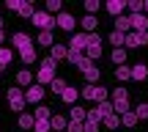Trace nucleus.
Returning a JSON list of instances; mask_svg holds the SVG:
<instances>
[{"instance_id":"1","label":"nucleus","mask_w":148,"mask_h":132,"mask_svg":"<svg viewBox=\"0 0 148 132\" xmlns=\"http://www.w3.org/2000/svg\"><path fill=\"white\" fill-rule=\"evenodd\" d=\"M55 66H58V61H52V58H44L41 61V69L36 72V80L41 85H49L55 80Z\"/></svg>"},{"instance_id":"2","label":"nucleus","mask_w":148,"mask_h":132,"mask_svg":"<svg viewBox=\"0 0 148 132\" xmlns=\"http://www.w3.org/2000/svg\"><path fill=\"white\" fill-rule=\"evenodd\" d=\"M25 105H27V102H25V91L16 88V85L8 88V107H11V110L19 113V110H25Z\"/></svg>"},{"instance_id":"3","label":"nucleus","mask_w":148,"mask_h":132,"mask_svg":"<svg viewBox=\"0 0 148 132\" xmlns=\"http://www.w3.org/2000/svg\"><path fill=\"white\" fill-rule=\"evenodd\" d=\"M85 58L93 64L96 58H101V39L96 36V33H90L88 36V50H85Z\"/></svg>"},{"instance_id":"4","label":"nucleus","mask_w":148,"mask_h":132,"mask_svg":"<svg viewBox=\"0 0 148 132\" xmlns=\"http://www.w3.org/2000/svg\"><path fill=\"white\" fill-rule=\"evenodd\" d=\"M30 22L38 28V30H52V25H55L52 14H47V11H36V14L30 17Z\"/></svg>"},{"instance_id":"5","label":"nucleus","mask_w":148,"mask_h":132,"mask_svg":"<svg viewBox=\"0 0 148 132\" xmlns=\"http://www.w3.org/2000/svg\"><path fill=\"white\" fill-rule=\"evenodd\" d=\"M82 96L90 102H104L107 99V88H101V85H85L82 88Z\"/></svg>"},{"instance_id":"6","label":"nucleus","mask_w":148,"mask_h":132,"mask_svg":"<svg viewBox=\"0 0 148 132\" xmlns=\"http://www.w3.org/2000/svg\"><path fill=\"white\" fill-rule=\"evenodd\" d=\"M41 99H44V85H30V88H25V102L27 105H38Z\"/></svg>"},{"instance_id":"7","label":"nucleus","mask_w":148,"mask_h":132,"mask_svg":"<svg viewBox=\"0 0 148 132\" xmlns=\"http://www.w3.org/2000/svg\"><path fill=\"white\" fill-rule=\"evenodd\" d=\"M126 47H145L148 44V33H137V30H132V33H126Z\"/></svg>"},{"instance_id":"8","label":"nucleus","mask_w":148,"mask_h":132,"mask_svg":"<svg viewBox=\"0 0 148 132\" xmlns=\"http://www.w3.org/2000/svg\"><path fill=\"white\" fill-rule=\"evenodd\" d=\"M69 50H71V53H82V50H88V33H74Z\"/></svg>"},{"instance_id":"9","label":"nucleus","mask_w":148,"mask_h":132,"mask_svg":"<svg viewBox=\"0 0 148 132\" xmlns=\"http://www.w3.org/2000/svg\"><path fill=\"white\" fill-rule=\"evenodd\" d=\"M55 25L58 28H63V30H74V25H77V19L69 14V11H60L58 17H55Z\"/></svg>"},{"instance_id":"10","label":"nucleus","mask_w":148,"mask_h":132,"mask_svg":"<svg viewBox=\"0 0 148 132\" xmlns=\"http://www.w3.org/2000/svg\"><path fill=\"white\" fill-rule=\"evenodd\" d=\"M66 61H69V64H74L77 69H82V72H85L88 66H93V64H90V61L85 58L82 53H71V50H69V58H66Z\"/></svg>"},{"instance_id":"11","label":"nucleus","mask_w":148,"mask_h":132,"mask_svg":"<svg viewBox=\"0 0 148 132\" xmlns=\"http://www.w3.org/2000/svg\"><path fill=\"white\" fill-rule=\"evenodd\" d=\"M132 30L148 33V17L145 14H132Z\"/></svg>"},{"instance_id":"12","label":"nucleus","mask_w":148,"mask_h":132,"mask_svg":"<svg viewBox=\"0 0 148 132\" xmlns=\"http://www.w3.org/2000/svg\"><path fill=\"white\" fill-rule=\"evenodd\" d=\"M115 30L118 33H123V36H126V33H132V17H115Z\"/></svg>"},{"instance_id":"13","label":"nucleus","mask_w":148,"mask_h":132,"mask_svg":"<svg viewBox=\"0 0 148 132\" xmlns=\"http://www.w3.org/2000/svg\"><path fill=\"white\" fill-rule=\"evenodd\" d=\"M11 41H14V47L19 50V53H22V50H30V47H33L27 33H14V39H11Z\"/></svg>"},{"instance_id":"14","label":"nucleus","mask_w":148,"mask_h":132,"mask_svg":"<svg viewBox=\"0 0 148 132\" xmlns=\"http://www.w3.org/2000/svg\"><path fill=\"white\" fill-rule=\"evenodd\" d=\"M16 14H19L22 19H30V17L36 14V6H33L30 0H19V11H16Z\"/></svg>"},{"instance_id":"15","label":"nucleus","mask_w":148,"mask_h":132,"mask_svg":"<svg viewBox=\"0 0 148 132\" xmlns=\"http://www.w3.org/2000/svg\"><path fill=\"white\" fill-rule=\"evenodd\" d=\"M79 22H82V30L88 33V36H90V33L96 30V28H99V19H96V17H90V14H85L82 19H79Z\"/></svg>"},{"instance_id":"16","label":"nucleus","mask_w":148,"mask_h":132,"mask_svg":"<svg viewBox=\"0 0 148 132\" xmlns=\"http://www.w3.org/2000/svg\"><path fill=\"white\" fill-rule=\"evenodd\" d=\"M52 61H63L69 58V47H63V44H52V55H49Z\"/></svg>"},{"instance_id":"17","label":"nucleus","mask_w":148,"mask_h":132,"mask_svg":"<svg viewBox=\"0 0 148 132\" xmlns=\"http://www.w3.org/2000/svg\"><path fill=\"white\" fill-rule=\"evenodd\" d=\"M123 8H126V3H123V0H110V3H107V11H110L112 17H121Z\"/></svg>"},{"instance_id":"18","label":"nucleus","mask_w":148,"mask_h":132,"mask_svg":"<svg viewBox=\"0 0 148 132\" xmlns=\"http://www.w3.org/2000/svg\"><path fill=\"white\" fill-rule=\"evenodd\" d=\"M77 96H79V91H77V88H71V85H66V91L60 94V99H63L66 105H74V102H77Z\"/></svg>"},{"instance_id":"19","label":"nucleus","mask_w":148,"mask_h":132,"mask_svg":"<svg viewBox=\"0 0 148 132\" xmlns=\"http://www.w3.org/2000/svg\"><path fill=\"white\" fill-rule=\"evenodd\" d=\"M96 110H99V116H101V121H104L107 116H112V113H115V107H112V102H99V107H96Z\"/></svg>"},{"instance_id":"20","label":"nucleus","mask_w":148,"mask_h":132,"mask_svg":"<svg viewBox=\"0 0 148 132\" xmlns=\"http://www.w3.org/2000/svg\"><path fill=\"white\" fill-rule=\"evenodd\" d=\"M11 61H14V53H11V50H5V47H0V72H3V69H8Z\"/></svg>"},{"instance_id":"21","label":"nucleus","mask_w":148,"mask_h":132,"mask_svg":"<svg viewBox=\"0 0 148 132\" xmlns=\"http://www.w3.org/2000/svg\"><path fill=\"white\" fill-rule=\"evenodd\" d=\"M71 121L85 124V121H88V110H82V107H77V105H74V107H71Z\"/></svg>"},{"instance_id":"22","label":"nucleus","mask_w":148,"mask_h":132,"mask_svg":"<svg viewBox=\"0 0 148 132\" xmlns=\"http://www.w3.org/2000/svg\"><path fill=\"white\" fill-rule=\"evenodd\" d=\"M33 127H36V116L22 113V116H19V129H33Z\"/></svg>"},{"instance_id":"23","label":"nucleus","mask_w":148,"mask_h":132,"mask_svg":"<svg viewBox=\"0 0 148 132\" xmlns=\"http://www.w3.org/2000/svg\"><path fill=\"white\" fill-rule=\"evenodd\" d=\"M16 83H19V85H27V88H30V83H33L30 69H22V72H16Z\"/></svg>"},{"instance_id":"24","label":"nucleus","mask_w":148,"mask_h":132,"mask_svg":"<svg viewBox=\"0 0 148 132\" xmlns=\"http://www.w3.org/2000/svg\"><path fill=\"white\" fill-rule=\"evenodd\" d=\"M38 44H44V47H52V44H58V41H55L52 30H41V33H38Z\"/></svg>"},{"instance_id":"25","label":"nucleus","mask_w":148,"mask_h":132,"mask_svg":"<svg viewBox=\"0 0 148 132\" xmlns=\"http://www.w3.org/2000/svg\"><path fill=\"white\" fill-rule=\"evenodd\" d=\"M115 102H129V91L123 88V85H118V88L112 91V105H115Z\"/></svg>"},{"instance_id":"26","label":"nucleus","mask_w":148,"mask_h":132,"mask_svg":"<svg viewBox=\"0 0 148 132\" xmlns=\"http://www.w3.org/2000/svg\"><path fill=\"white\" fill-rule=\"evenodd\" d=\"M82 74H85V80H88V83H99V77H101V72L96 69V64H93V66H88Z\"/></svg>"},{"instance_id":"27","label":"nucleus","mask_w":148,"mask_h":132,"mask_svg":"<svg viewBox=\"0 0 148 132\" xmlns=\"http://www.w3.org/2000/svg\"><path fill=\"white\" fill-rule=\"evenodd\" d=\"M132 77H134V80H140V83H143V80L148 77V66H145V64H137V66L132 69Z\"/></svg>"},{"instance_id":"28","label":"nucleus","mask_w":148,"mask_h":132,"mask_svg":"<svg viewBox=\"0 0 148 132\" xmlns=\"http://www.w3.org/2000/svg\"><path fill=\"white\" fill-rule=\"evenodd\" d=\"M112 64H115V66H123V64H126V50H123V47L112 50Z\"/></svg>"},{"instance_id":"29","label":"nucleus","mask_w":148,"mask_h":132,"mask_svg":"<svg viewBox=\"0 0 148 132\" xmlns=\"http://www.w3.org/2000/svg\"><path fill=\"white\" fill-rule=\"evenodd\" d=\"M66 85H69V83H66L63 77H55L52 83H49V88H52V94H63V91H66Z\"/></svg>"},{"instance_id":"30","label":"nucleus","mask_w":148,"mask_h":132,"mask_svg":"<svg viewBox=\"0 0 148 132\" xmlns=\"http://www.w3.org/2000/svg\"><path fill=\"white\" fill-rule=\"evenodd\" d=\"M137 121H140V118L134 116V110H129V113H123V116H121V124H123V127H134Z\"/></svg>"},{"instance_id":"31","label":"nucleus","mask_w":148,"mask_h":132,"mask_svg":"<svg viewBox=\"0 0 148 132\" xmlns=\"http://www.w3.org/2000/svg\"><path fill=\"white\" fill-rule=\"evenodd\" d=\"M99 8H101V3H99V0H85V11H88L90 17H96V14H99Z\"/></svg>"},{"instance_id":"32","label":"nucleus","mask_w":148,"mask_h":132,"mask_svg":"<svg viewBox=\"0 0 148 132\" xmlns=\"http://www.w3.org/2000/svg\"><path fill=\"white\" fill-rule=\"evenodd\" d=\"M60 11H63L60 0H47V14H60Z\"/></svg>"},{"instance_id":"33","label":"nucleus","mask_w":148,"mask_h":132,"mask_svg":"<svg viewBox=\"0 0 148 132\" xmlns=\"http://www.w3.org/2000/svg\"><path fill=\"white\" fill-rule=\"evenodd\" d=\"M110 41H112V47H123V41H126V36H123V33H118V30H112L110 33Z\"/></svg>"},{"instance_id":"34","label":"nucleus","mask_w":148,"mask_h":132,"mask_svg":"<svg viewBox=\"0 0 148 132\" xmlns=\"http://www.w3.org/2000/svg\"><path fill=\"white\" fill-rule=\"evenodd\" d=\"M101 124H104L107 129H118V124H121V116H115V113H112V116H107Z\"/></svg>"},{"instance_id":"35","label":"nucleus","mask_w":148,"mask_h":132,"mask_svg":"<svg viewBox=\"0 0 148 132\" xmlns=\"http://www.w3.org/2000/svg\"><path fill=\"white\" fill-rule=\"evenodd\" d=\"M115 77L118 80H132V69L129 66H115Z\"/></svg>"},{"instance_id":"36","label":"nucleus","mask_w":148,"mask_h":132,"mask_svg":"<svg viewBox=\"0 0 148 132\" xmlns=\"http://www.w3.org/2000/svg\"><path fill=\"white\" fill-rule=\"evenodd\" d=\"M49 124H52V129H66V127H69V121H66L63 116H52V121H49Z\"/></svg>"},{"instance_id":"37","label":"nucleus","mask_w":148,"mask_h":132,"mask_svg":"<svg viewBox=\"0 0 148 132\" xmlns=\"http://www.w3.org/2000/svg\"><path fill=\"white\" fill-rule=\"evenodd\" d=\"M36 121H49V107H36Z\"/></svg>"},{"instance_id":"38","label":"nucleus","mask_w":148,"mask_h":132,"mask_svg":"<svg viewBox=\"0 0 148 132\" xmlns=\"http://www.w3.org/2000/svg\"><path fill=\"white\" fill-rule=\"evenodd\" d=\"M126 8L132 11V14H140V11H143V0H129Z\"/></svg>"},{"instance_id":"39","label":"nucleus","mask_w":148,"mask_h":132,"mask_svg":"<svg viewBox=\"0 0 148 132\" xmlns=\"http://www.w3.org/2000/svg\"><path fill=\"white\" fill-rule=\"evenodd\" d=\"M19 55H22V61H25V64H33V61H36V50H33V47H30V50H22Z\"/></svg>"},{"instance_id":"40","label":"nucleus","mask_w":148,"mask_h":132,"mask_svg":"<svg viewBox=\"0 0 148 132\" xmlns=\"http://www.w3.org/2000/svg\"><path fill=\"white\" fill-rule=\"evenodd\" d=\"M134 116H137V118H148V105H145V102L134 107Z\"/></svg>"},{"instance_id":"41","label":"nucleus","mask_w":148,"mask_h":132,"mask_svg":"<svg viewBox=\"0 0 148 132\" xmlns=\"http://www.w3.org/2000/svg\"><path fill=\"white\" fill-rule=\"evenodd\" d=\"M82 132H99V121H90L88 118V121L82 124Z\"/></svg>"},{"instance_id":"42","label":"nucleus","mask_w":148,"mask_h":132,"mask_svg":"<svg viewBox=\"0 0 148 132\" xmlns=\"http://www.w3.org/2000/svg\"><path fill=\"white\" fill-rule=\"evenodd\" d=\"M33 129H36V132H49V129H52V124H49V121H36V127H33Z\"/></svg>"},{"instance_id":"43","label":"nucleus","mask_w":148,"mask_h":132,"mask_svg":"<svg viewBox=\"0 0 148 132\" xmlns=\"http://www.w3.org/2000/svg\"><path fill=\"white\" fill-rule=\"evenodd\" d=\"M69 132H82V124H77V121H69V127H66Z\"/></svg>"},{"instance_id":"44","label":"nucleus","mask_w":148,"mask_h":132,"mask_svg":"<svg viewBox=\"0 0 148 132\" xmlns=\"http://www.w3.org/2000/svg\"><path fill=\"white\" fill-rule=\"evenodd\" d=\"M5 6H8L11 11H19V0H8V3H5Z\"/></svg>"},{"instance_id":"45","label":"nucleus","mask_w":148,"mask_h":132,"mask_svg":"<svg viewBox=\"0 0 148 132\" xmlns=\"http://www.w3.org/2000/svg\"><path fill=\"white\" fill-rule=\"evenodd\" d=\"M143 11H148V0H143Z\"/></svg>"},{"instance_id":"46","label":"nucleus","mask_w":148,"mask_h":132,"mask_svg":"<svg viewBox=\"0 0 148 132\" xmlns=\"http://www.w3.org/2000/svg\"><path fill=\"white\" fill-rule=\"evenodd\" d=\"M0 33H3V19H0Z\"/></svg>"},{"instance_id":"47","label":"nucleus","mask_w":148,"mask_h":132,"mask_svg":"<svg viewBox=\"0 0 148 132\" xmlns=\"http://www.w3.org/2000/svg\"><path fill=\"white\" fill-rule=\"evenodd\" d=\"M0 41H3V33H0Z\"/></svg>"}]
</instances>
